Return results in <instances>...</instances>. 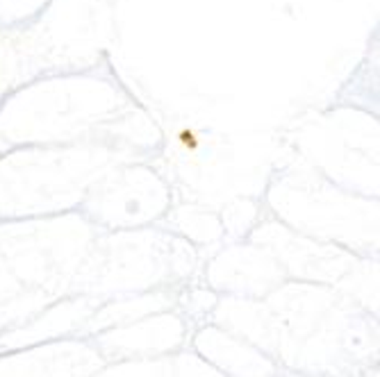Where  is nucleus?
Segmentation results:
<instances>
[]
</instances>
